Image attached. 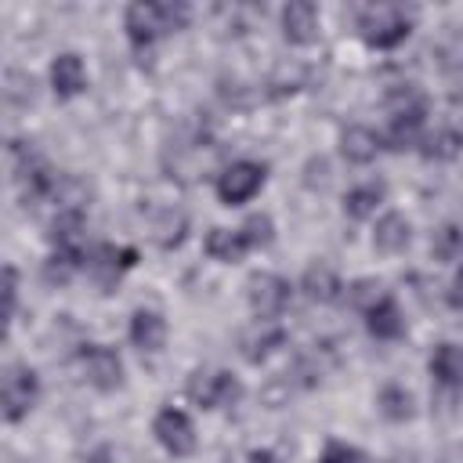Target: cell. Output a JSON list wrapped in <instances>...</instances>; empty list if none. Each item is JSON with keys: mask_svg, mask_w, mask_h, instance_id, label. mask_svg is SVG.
<instances>
[{"mask_svg": "<svg viewBox=\"0 0 463 463\" xmlns=\"http://www.w3.org/2000/svg\"><path fill=\"white\" fill-rule=\"evenodd\" d=\"M188 18H192V7H188V4H130L127 14H123V29H127L130 47L141 54V51H148L163 33L184 29Z\"/></svg>", "mask_w": 463, "mask_h": 463, "instance_id": "1", "label": "cell"}, {"mask_svg": "<svg viewBox=\"0 0 463 463\" xmlns=\"http://www.w3.org/2000/svg\"><path fill=\"white\" fill-rule=\"evenodd\" d=\"M412 18L416 14L405 11V7H365L358 14V29H362V40L369 47L391 51L412 33Z\"/></svg>", "mask_w": 463, "mask_h": 463, "instance_id": "2", "label": "cell"}, {"mask_svg": "<svg viewBox=\"0 0 463 463\" xmlns=\"http://www.w3.org/2000/svg\"><path fill=\"white\" fill-rule=\"evenodd\" d=\"M40 398V376L33 365L25 362H11L4 369V420L18 423L22 416H29V409Z\"/></svg>", "mask_w": 463, "mask_h": 463, "instance_id": "3", "label": "cell"}, {"mask_svg": "<svg viewBox=\"0 0 463 463\" xmlns=\"http://www.w3.org/2000/svg\"><path fill=\"white\" fill-rule=\"evenodd\" d=\"M184 391L203 409H228V405H235L242 398V383L232 373H224V369H213V373L199 369V373H192Z\"/></svg>", "mask_w": 463, "mask_h": 463, "instance_id": "4", "label": "cell"}, {"mask_svg": "<svg viewBox=\"0 0 463 463\" xmlns=\"http://www.w3.org/2000/svg\"><path fill=\"white\" fill-rule=\"evenodd\" d=\"M264 174H268V170H264V163H253V159H239V163L224 166V170H221V177H217V199H221L224 206L250 203V199L260 192Z\"/></svg>", "mask_w": 463, "mask_h": 463, "instance_id": "5", "label": "cell"}, {"mask_svg": "<svg viewBox=\"0 0 463 463\" xmlns=\"http://www.w3.org/2000/svg\"><path fill=\"white\" fill-rule=\"evenodd\" d=\"M246 300H250V311L260 322H271L289 304V282L282 275H275V271H260V275H253L246 282Z\"/></svg>", "mask_w": 463, "mask_h": 463, "instance_id": "6", "label": "cell"}, {"mask_svg": "<svg viewBox=\"0 0 463 463\" xmlns=\"http://www.w3.org/2000/svg\"><path fill=\"white\" fill-rule=\"evenodd\" d=\"M152 434H156V441L170 452V456H188V452H195V427H192V420H188V412L184 409H159L156 412V420H152Z\"/></svg>", "mask_w": 463, "mask_h": 463, "instance_id": "7", "label": "cell"}, {"mask_svg": "<svg viewBox=\"0 0 463 463\" xmlns=\"http://www.w3.org/2000/svg\"><path fill=\"white\" fill-rule=\"evenodd\" d=\"M423 116H427V109H423V101L409 90L405 94V101L394 109V116H391V123H387V134H383V145L387 148H409V145H416V137H420V127H423Z\"/></svg>", "mask_w": 463, "mask_h": 463, "instance_id": "8", "label": "cell"}, {"mask_svg": "<svg viewBox=\"0 0 463 463\" xmlns=\"http://www.w3.org/2000/svg\"><path fill=\"white\" fill-rule=\"evenodd\" d=\"M137 260V250L134 246H116V242H105L98 246L90 257H87V268L94 275L98 286H116L123 279V271H130Z\"/></svg>", "mask_w": 463, "mask_h": 463, "instance_id": "9", "label": "cell"}, {"mask_svg": "<svg viewBox=\"0 0 463 463\" xmlns=\"http://www.w3.org/2000/svg\"><path fill=\"white\" fill-rule=\"evenodd\" d=\"M83 373L87 380L98 387V391H116L123 383V362L112 347H101V344H87L83 347Z\"/></svg>", "mask_w": 463, "mask_h": 463, "instance_id": "10", "label": "cell"}, {"mask_svg": "<svg viewBox=\"0 0 463 463\" xmlns=\"http://www.w3.org/2000/svg\"><path fill=\"white\" fill-rule=\"evenodd\" d=\"M279 22H282V36H286L289 43H297V47L318 40V11H315V4L293 0V4L282 7V18H279Z\"/></svg>", "mask_w": 463, "mask_h": 463, "instance_id": "11", "label": "cell"}, {"mask_svg": "<svg viewBox=\"0 0 463 463\" xmlns=\"http://www.w3.org/2000/svg\"><path fill=\"white\" fill-rule=\"evenodd\" d=\"M51 87H54L58 98H76V94H83V87H87V65H83V58L72 54V51L58 54V58L51 61Z\"/></svg>", "mask_w": 463, "mask_h": 463, "instance_id": "12", "label": "cell"}, {"mask_svg": "<svg viewBox=\"0 0 463 463\" xmlns=\"http://www.w3.org/2000/svg\"><path fill=\"white\" fill-rule=\"evenodd\" d=\"M365 329L376 336V340H398L405 333V315L402 307L383 293L369 311H365Z\"/></svg>", "mask_w": 463, "mask_h": 463, "instance_id": "13", "label": "cell"}, {"mask_svg": "<svg viewBox=\"0 0 463 463\" xmlns=\"http://www.w3.org/2000/svg\"><path fill=\"white\" fill-rule=\"evenodd\" d=\"M380 148H383V137H380L376 130H369V127H347V130L340 134V156H344L347 163H354V166L373 163Z\"/></svg>", "mask_w": 463, "mask_h": 463, "instance_id": "14", "label": "cell"}, {"mask_svg": "<svg viewBox=\"0 0 463 463\" xmlns=\"http://www.w3.org/2000/svg\"><path fill=\"white\" fill-rule=\"evenodd\" d=\"M300 293H304L311 304H333V300L344 297V282H340V275H336L333 268L315 264V268L304 271V279H300Z\"/></svg>", "mask_w": 463, "mask_h": 463, "instance_id": "15", "label": "cell"}, {"mask_svg": "<svg viewBox=\"0 0 463 463\" xmlns=\"http://www.w3.org/2000/svg\"><path fill=\"white\" fill-rule=\"evenodd\" d=\"M163 340H166V322H163V315L152 311V307H137V311L130 315V344H134L137 351H159Z\"/></svg>", "mask_w": 463, "mask_h": 463, "instance_id": "16", "label": "cell"}, {"mask_svg": "<svg viewBox=\"0 0 463 463\" xmlns=\"http://www.w3.org/2000/svg\"><path fill=\"white\" fill-rule=\"evenodd\" d=\"M430 376L441 387L459 391L463 387V347L459 344H438L430 354Z\"/></svg>", "mask_w": 463, "mask_h": 463, "instance_id": "17", "label": "cell"}, {"mask_svg": "<svg viewBox=\"0 0 463 463\" xmlns=\"http://www.w3.org/2000/svg\"><path fill=\"white\" fill-rule=\"evenodd\" d=\"M412 239V224L402 217V213H383L373 228V246L380 253H402Z\"/></svg>", "mask_w": 463, "mask_h": 463, "instance_id": "18", "label": "cell"}, {"mask_svg": "<svg viewBox=\"0 0 463 463\" xmlns=\"http://www.w3.org/2000/svg\"><path fill=\"white\" fill-rule=\"evenodd\" d=\"M250 250V242H246V235H242V228H213L210 235H206V253L213 257V260H221V264H235V260H242V253Z\"/></svg>", "mask_w": 463, "mask_h": 463, "instance_id": "19", "label": "cell"}, {"mask_svg": "<svg viewBox=\"0 0 463 463\" xmlns=\"http://www.w3.org/2000/svg\"><path fill=\"white\" fill-rule=\"evenodd\" d=\"M279 347H286V329L271 326V322H260V329H253L250 336H242V354L250 362H264L268 354H275Z\"/></svg>", "mask_w": 463, "mask_h": 463, "instance_id": "20", "label": "cell"}, {"mask_svg": "<svg viewBox=\"0 0 463 463\" xmlns=\"http://www.w3.org/2000/svg\"><path fill=\"white\" fill-rule=\"evenodd\" d=\"M83 268V250L80 246H61V250H54L51 257H47V264H43V279L54 286H61V282H69L76 271Z\"/></svg>", "mask_w": 463, "mask_h": 463, "instance_id": "21", "label": "cell"}, {"mask_svg": "<svg viewBox=\"0 0 463 463\" xmlns=\"http://www.w3.org/2000/svg\"><path fill=\"white\" fill-rule=\"evenodd\" d=\"M463 152V134L456 127H438L434 134H427L423 141V156L434 159V163H449Z\"/></svg>", "mask_w": 463, "mask_h": 463, "instance_id": "22", "label": "cell"}, {"mask_svg": "<svg viewBox=\"0 0 463 463\" xmlns=\"http://www.w3.org/2000/svg\"><path fill=\"white\" fill-rule=\"evenodd\" d=\"M383 203V188L380 184H358L344 195V213L354 217V221H365L376 213V206Z\"/></svg>", "mask_w": 463, "mask_h": 463, "instance_id": "23", "label": "cell"}, {"mask_svg": "<svg viewBox=\"0 0 463 463\" xmlns=\"http://www.w3.org/2000/svg\"><path fill=\"white\" fill-rule=\"evenodd\" d=\"M156 242L163 246V250H174V246H181L184 242V235H188V217L181 213V210H166L159 221H156Z\"/></svg>", "mask_w": 463, "mask_h": 463, "instance_id": "24", "label": "cell"}, {"mask_svg": "<svg viewBox=\"0 0 463 463\" xmlns=\"http://www.w3.org/2000/svg\"><path fill=\"white\" fill-rule=\"evenodd\" d=\"M380 412H383L387 420H394V423L409 420V416H412V394H409L405 387H398V383H387V387L380 391Z\"/></svg>", "mask_w": 463, "mask_h": 463, "instance_id": "25", "label": "cell"}, {"mask_svg": "<svg viewBox=\"0 0 463 463\" xmlns=\"http://www.w3.org/2000/svg\"><path fill=\"white\" fill-rule=\"evenodd\" d=\"M459 250H463V232H459L456 224H445V228L434 232V239H430V253H434L438 260H452Z\"/></svg>", "mask_w": 463, "mask_h": 463, "instance_id": "26", "label": "cell"}, {"mask_svg": "<svg viewBox=\"0 0 463 463\" xmlns=\"http://www.w3.org/2000/svg\"><path fill=\"white\" fill-rule=\"evenodd\" d=\"M242 235H246L250 250H257V246H268V242H271L275 224H271V217H268V213H253V217L242 224Z\"/></svg>", "mask_w": 463, "mask_h": 463, "instance_id": "27", "label": "cell"}, {"mask_svg": "<svg viewBox=\"0 0 463 463\" xmlns=\"http://www.w3.org/2000/svg\"><path fill=\"white\" fill-rule=\"evenodd\" d=\"M383 286L376 282V279H358V282H351V289H347V300L358 307V311H369L383 293H380Z\"/></svg>", "mask_w": 463, "mask_h": 463, "instance_id": "28", "label": "cell"}, {"mask_svg": "<svg viewBox=\"0 0 463 463\" xmlns=\"http://www.w3.org/2000/svg\"><path fill=\"white\" fill-rule=\"evenodd\" d=\"M7 101L11 105H29L33 101V76L7 69Z\"/></svg>", "mask_w": 463, "mask_h": 463, "instance_id": "29", "label": "cell"}, {"mask_svg": "<svg viewBox=\"0 0 463 463\" xmlns=\"http://www.w3.org/2000/svg\"><path fill=\"white\" fill-rule=\"evenodd\" d=\"M318 463H365V456L354 445H347V441H329L322 449V459Z\"/></svg>", "mask_w": 463, "mask_h": 463, "instance_id": "30", "label": "cell"}, {"mask_svg": "<svg viewBox=\"0 0 463 463\" xmlns=\"http://www.w3.org/2000/svg\"><path fill=\"white\" fill-rule=\"evenodd\" d=\"M4 297H7V322H14V311H18V271H14V264H7L4 268Z\"/></svg>", "mask_w": 463, "mask_h": 463, "instance_id": "31", "label": "cell"}, {"mask_svg": "<svg viewBox=\"0 0 463 463\" xmlns=\"http://www.w3.org/2000/svg\"><path fill=\"white\" fill-rule=\"evenodd\" d=\"M449 304H452V307H463V268L456 271V279H452V286H449Z\"/></svg>", "mask_w": 463, "mask_h": 463, "instance_id": "32", "label": "cell"}, {"mask_svg": "<svg viewBox=\"0 0 463 463\" xmlns=\"http://www.w3.org/2000/svg\"><path fill=\"white\" fill-rule=\"evenodd\" d=\"M250 459H253V463H275V456H271V452H253Z\"/></svg>", "mask_w": 463, "mask_h": 463, "instance_id": "33", "label": "cell"}]
</instances>
